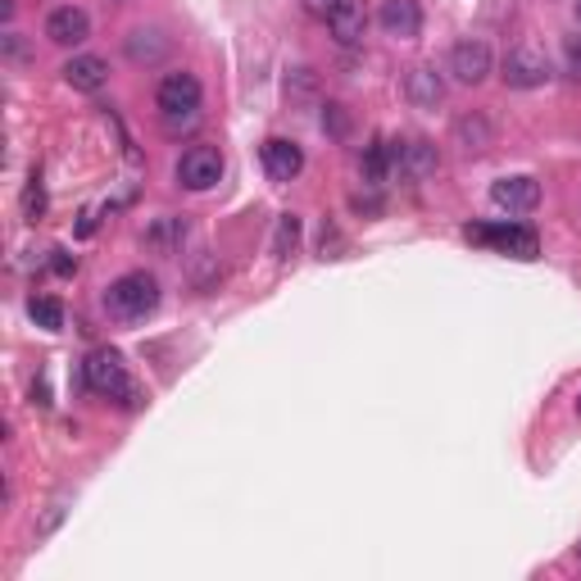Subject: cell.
<instances>
[{
	"instance_id": "6da1fadb",
	"label": "cell",
	"mask_w": 581,
	"mask_h": 581,
	"mask_svg": "<svg viewBox=\"0 0 581 581\" xmlns=\"http://www.w3.org/2000/svg\"><path fill=\"white\" fill-rule=\"evenodd\" d=\"M82 377H86V386L96 391V395H105V400H118L124 409H141V386L128 377V363H124V355L118 350H109V346H96L86 359H82Z\"/></svg>"
},
{
	"instance_id": "7a4b0ae2",
	"label": "cell",
	"mask_w": 581,
	"mask_h": 581,
	"mask_svg": "<svg viewBox=\"0 0 581 581\" xmlns=\"http://www.w3.org/2000/svg\"><path fill=\"white\" fill-rule=\"evenodd\" d=\"M105 310L114 318H124V323H141L160 310V278L155 272H146V268H132L124 272L118 282H109L105 291Z\"/></svg>"
},
{
	"instance_id": "3957f363",
	"label": "cell",
	"mask_w": 581,
	"mask_h": 581,
	"mask_svg": "<svg viewBox=\"0 0 581 581\" xmlns=\"http://www.w3.org/2000/svg\"><path fill=\"white\" fill-rule=\"evenodd\" d=\"M200 78L196 73H169L155 91V105L164 114V128L177 132V128H191L196 118H200Z\"/></svg>"
},
{
	"instance_id": "277c9868",
	"label": "cell",
	"mask_w": 581,
	"mask_h": 581,
	"mask_svg": "<svg viewBox=\"0 0 581 581\" xmlns=\"http://www.w3.org/2000/svg\"><path fill=\"white\" fill-rule=\"evenodd\" d=\"M464 236L477 241V246L500 251V255H513V259H536L541 255V236L523 223H468Z\"/></svg>"
},
{
	"instance_id": "5b68a950",
	"label": "cell",
	"mask_w": 581,
	"mask_h": 581,
	"mask_svg": "<svg viewBox=\"0 0 581 581\" xmlns=\"http://www.w3.org/2000/svg\"><path fill=\"white\" fill-rule=\"evenodd\" d=\"M450 73H454V82H464V86H481L486 78L496 73V55H491V46H486L481 37L454 42V50H450Z\"/></svg>"
},
{
	"instance_id": "8992f818",
	"label": "cell",
	"mask_w": 581,
	"mask_h": 581,
	"mask_svg": "<svg viewBox=\"0 0 581 581\" xmlns=\"http://www.w3.org/2000/svg\"><path fill=\"white\" fill-rule=\"evenodd\" d=\"M513 91H532V86H545L549 78H555V69H549V59H545V50H536V46H513L509 55H504V73H500Z\"/></svg>"
},
{
	"instance_id": "52a82bcc",
	"label": "cell",
	"mask_w": 581,
	"mask_h": 581,
	"mask_svg": "<svg viewBox=\"0 0 581 581\" xmlns=\"http://www.w3.org/2000/svg\"><path fill=\"white\" fill-rule=\"evenodd\" d=\"M219 177H223V155L213 146H191L187 155L177 160V182L187 191H209V187H219Z\"/></svg>"
},
{
	"instance_id": "ba28073f",
	"label": "cell",
	"mask_w": 581,
	"mask_h": 581,
	"mask_svg": "<svg viewBox=\"0 0 581 581\" xmlns=\"http://www.w3.org/2000/svg\"><path fill=\"white\" fill-rule=\"evenodd\" d=\"M395 173H405L414 182H427L437 169H441V155H437V146L427 141V137H414V141H395Z\"/></svg>"
},
{
	"instance_id": "9c48e42d",
	"label": "cell",
	"mask_w": 581,
	"mask_h": 581,
	"mask_svg": "<svg viewBox=\"0 0 581 581\" xmlns=\"http://www.w3.org/2000/svg\"><path fill=\"white\" fill-rule=\"evenodd\" d=\"M491 200L509 213H532L541 205V182L527 173H513V177H496L491 182Z\"/></svg>"
},
{
	"instance_id": "30bf717a",
	"label": "cell",
	"mask_w": 581,
	"mask_h": 581,
	"mask_svg": "<svg viewBox=\"0 0 581 581\" xmlns=\"http://www.w3.org/2000/svg\"><path fill=\"white\" fill-rule=\"evenodd\" d=\"M259 160H264V173L272 182H295L304 173V150L287 137H268L264 150H259Z\"/></svg>"
},
{
	"instance_id": "8fae6325",
	"label": "cell",
	"mask_w": 581,
	"mask_h": 581,
	"mask_svg": "<svg viewBox=\"0 0 581 581\" xmlns=\"http://www.w3.org/2000/svg\"><path fill=\"white\" fill-rule=\"evenodd\" d=\"M377 23H382V33H386V37H395V42H414V37L422 33V5H418V0H382Z\"/></svg>"
},
{
	"instance_id": "7c38bea8",
	"label": "cell",
	"mask_w": 581,
	"mask_h": 581,
	"mask_svg": "<svg viewBox=\"0 0 581 581\" xmlns=\"http://www.w3.org/2000/svg\"><path fill=\"white\" fill-rule=\"evenodd\" d=\"M327 33L336 46H359L363 33H369V10H363V0H341V10L327 19Z\"/></svg>"
},
{
	"instance_id": "4fadbf2b",
	"label": "cell",
	"mask_w": 581,
	"mask_h": 581,
	"mask_svg": "<svg viewBox=\"0 0 581 581\" xmlns=\"http://www.w3.org/2000/svg\"><path fill=\"white\" fill-rule=\"evenodd\" d=\"M46 37H50L55 46H82V42L91 37V19H86V10H78V5H59V10H50V19H46Z\"/></svg>"
},
{
	"instance_id": "5bb4252c",
	"label": "cell",
	"mask_w": 581,
	"mask_h": 581,
	"mask_svg": "<svg viewBox=\"0 0 581 581\" xmlns=\"http://www.w3.org/2000/svg\"><path fill=\"white\" fill-rule=\"evenodd\" d=\"M405 96L418 109H441V101H445V78L432 65H414L409 78H405Z\"/></svg>"
},
{
	"instance_id": "9a60e30c",
	"label": "cell",
	"mask_w": 581,
	"mask_h": 581,
	"mask_svg": "<svg viewBox=\"0 0 581 581\" xmlns=\"http://www.w3.org/2000/svg\"><path fill=\"white\" fill-rule=\"evenodd\" d=\"M491 141H496V128H491V118H486V114L454 118V146L464 150V155H481Z\"/></svg>"
},
{
	"instance_id": "2e32d148",
	"label": "cell",
	"mask_w": 581,
	"mask_h": 581,
	"mask_svg": "<svg viewBox=\"0 0 581 581\" xmlns=\"http://www.w3.org/2000/svg\"><path fill=\"white\" fill-rule=\"evenodd\" d=\"M65 82L73 91H101L109 82V65L101 55H73L69 65H65Z\"/></svg>"
},
{
	"instance_id": "e0dca14e",
	"label": "cell",
	"mask_w": 581,
	"mask_h": 581,
	"mask_svg": "<svg viewBox=\"0 0 581 581\" xmlns=\"http://www.w3.org/2000/svg\"><path fill=\"white\" fill-rule=\"evenodd\" d=\"M164 55H169V37L160 33V27H132L128 33V59L132 65H160Z\"/></svg>"
},
{
	"instance_id": "ac0fdd59",
	"label": "cell",
	"mask_w": 581,
	"mask_h": 581,
	"mask_svg": "<svg viewBox=\"0 0 581 581\" xmlns=\"http://www.w3.org/2000/svg\"><path fill=\"white\" fill-rule=\"evenodd\" d=\"M391 173H395V150H391V141L373 137L369 150H363V182H369V187H386Z\"/></svg>"
},
{
	"instance_id": "d6986e66",
	"label": "cell",
	"mask_w": 581,
	"mask_h": 581,
	"mask_svg": "<svg viewBox=\"0 0 581 581\" xmlns=\"http://www.w3.org/2000/svg\"><path fill=\"white\" fill-rule=\"evenodd\" d=\"M27 318H33L42 332H59L65 327V304H59L55 295H33L27 300Z\"/></svg>"
},
{
	"instance_id": "ffe728a7",
	"label": "cell",
	"mask_w": 581,
	"mask_h": 581,
	"mask_svg": "<svg viewBox=\"0 0 581 581\" xmlns=\"http://www.w3.org/2000/svg\"><path fill=\"white\" fill-rule=\"evenodd\" d=\"M295 246H300V219H295V213H282L278 232H272V259H291Z\"/></svg>"
},
{
	"instance_id": "44dd1931",
	"label": "cell",
	"mask_w": 581,
	"mask_h": 581,
	"mask_svg": "<svg viewBox=\"0 0 581 581\" xmlns=\"http://www.w3.org/2000/svg\"><path fill=\"white\" fill-rule=\"evenodd\" d=\"M42 213H46V187H42V173L33 169V177H27V187H23V219L37 223Z\"/></svg>"
},
{
	"instance_id": "7402d4cb",
	"label": "cell",
	"mask_w": 581,
	"mask_h": 581,
	"mask_svg": "<svg viewBox=\"0 0 581 581\" xmlns=\"http://www.w3.org/2000/svg\"><path fill=\"white\" fill-rule=\"evenodd\" d=\"M323 128H327L332 137H346V132H350L346 109H341V105H327V109H323Z\"/></svg>"
},
{
	"instance_id": "603a6c76",
	"label": "cell",
	"mask_w": 581,
	"mask_h": 581,
	"mask_svg": "<svg viewBox=\"0 0 581 581\" xmlns=\"http://www.w3.org/2000/svg\"><path fill=\"white\" fill-rule=\"evenodd\" d=\"M300 10L310 19H318V23H327L336 10H341V0H300Z\"/></svg>"
},
{
	"instance_id": "cb8c5ba5",
	"label": "cell",
	"mask_w": 581,
	"mask_h": 581,
	"mask_svg": "<svg viewBox=\"0 0 581 581\" xmlns=\"http://www.w3.org/2000/svg\"><path fill=\"white\" fill-rule=\"evenodd\" d=\"M65 513H69V504L65 500H55L50 509H46V518H42V523H37V536H50L59 523H65Z\"/></svg>"
},
{
	"instance_id": "d4e9b609",
	"label": "cell",
	"mask_w": 581,
	"mask_h": 581,
	"mask_svg": "<svg viewBox=\"0 0 581 581\" xmlns=\"http://www.w3.org/2000/svg\"><path fill=\"white\" fill-rule=\"evenodd\" d=\"M563 69H568V78L581 82V37H568V46H563Z\"/></svg>"
},
{
	"instance_id": "484cf974",
	"label": "cell",
	"mask_w": 581,
	"mask_h": 581,
	"mask_svg": "<svg viewBox=\"0 0 581 581\" xmlns=\"http://www.w3.org/2000/svg\"><path fill=\"white\" fill-rule=\"evenodd\" d=\"M55 272H59V278H73L78 259H69V251H55Z\"/></svg>"
},
{
	"instance_id": "4316f807",
	"label": "cell",
	"mask_w": 581,
	"mask_h": 581,
	"mask_svg": "<svg viewBox=\"0 0 581 581\" xmlns=\"http://www.w3.org/2000/svg\"><path fill=\"white\" fill-rule=\"evenodd\" d=\"M33 400H37L42 409H50V386H46V377H42V382H33Z\"/></svg>"
},
{
	"instance_id": "83f0119b",
	"label": "cell",
	"mask_w": 581,
	"mask_h": 581,
	"mask_svg": "<svg viewBox=\"0 0 581 581\" xmlns=\"http://www.w3.org/2000/svg\"><path fill=\"white\" fill-rule=\"evenodd\" d=\"M5 55H10V59H23V42H19V33L5 37Z\"/></svg>"
},
{
	"instance_id": "f1b7e54d",
	"label": "cell",
	"mask_w": 581,
	"mask_h": 581,
	"mask_svg": "<svg viewBox=\"0 0 581 581\" xmlns=\"http://www.w3.org/2000/svg\"><path fill=\"white\" fill-rule=\"evenodd\" d=\"M572 19H577V23H581V0H572Z\"/></svg>"
},
{
	"instance_id": "f546056e",
	"label": "cell",
	"mask_w": 581,
	"mask_h": 581,
	"mask_svg": "<svg viewBox=\"0 0 581 581\" xmlns=\"http://www.w3.org/2000/svg\"><path fill=\"white\" fill-rule=\"evenodd\" d=\"M577 418H581V395H577Z\"/></svg>"
},
{
	"instance_id": "4dcf8cb0",
	"label": "cell",
	"mask_w": 581,
	"mask_h": 581,
	"mask_svg": "<svg viewBox=\"0 0 581 581\" xmlns=\"http://www.w3.org/2000/svg\"><path fill=\"white\" fill-rule=\"evenodd\" d=\"M577 555H581V541H577Z\"/></svg>"
}]
</instances>
